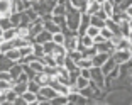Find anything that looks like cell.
<instances>
[{
    "mask_svg": "<svg viewBox=\"0 0 132 105\" xmlns=\"http://www.w3.org/2000/svg\"><path fill=\"white\" fill-rule=\"evenodd\" d=\"M66 9H68V12H66V26H68V29L78 32L80 22H81V12L78 10V9H75L70 2L66 4Z\"/></svg>",
    "mask_w": 132,
    "mask_h": 105,
    "instance_id": "obj_1",
    "label": "cell"
},
{
    "mask_svg": "<svg viewBox=\"0 0 132 105\" xmlns=\"http://www.w3.org/2000/svg\"><path fill=\"white\" fill-rule=\"evenodd\" d=\"M56 4H58L56 0H39L37 4L32 5V9L43 17V15H46V14H53V9H54Z\"/></svg>",
    "mask_w": 132,
    "mask_h": 105,
    "instance_id": "obj_2",
    "label": "cell"
},
{
    "mask_svg": "<svg viewBox=\"0 0 132 105\" xmlns=\"http://www.w3.org/2000/svg\"><path fill=\"white\" fill-rule=\"evenodd\" d=\"M90 80H93L102 90H105V73L102 71L100 66H92V78Z\"/></svg>",
    "mask_w": 132,
    "mask_h": 105,
    "instance_id": "obj_3",
    "label": "cell"
},
{
    "mask_svg": "<svg viewBox=\"0 0 132 105\" xmlns=\"http://www.w3.org/2000/svg\"><path fill=\"white\" fill-rule=\"evenodd\" d=\"M112 56L117 61V64H122V63L129 61V59L132 58V53H130V49H115Z\"/></svg>",
    "mask_w": 132,
    "mask_h": 105,
    "instance_id": "obj_4",
    "label": "cell"
},
{
    "mask_svg": "<svg viewBox=\"0 0 132 105\" xmlns=\"http://www.w3.org/2000/svg\"><path fill=\"white\" fill-rule=\"evenodd\" d=\"M80 46V34H71V36H66V41H64V47L68 51H73V49H78Z\"/></svg>",
    "mask_w": 132,
    "mask_h": 105,
    "instance_id": "obj_5",
    "label": "cell"
},
{
    "mask_svg": "<svg viewBox=\"0 0 132 105\" xmlns=\"http://www.w3.org/2000/svg\"><path fill=\"white\" fill-rule=\"evenodd\" d=\"M39 95H43L46 100H53L54 97H58V92H56V88H53L51 85H44V86H41V90H39Z\"/></svg>",
    "mask_w": 132,
    "mask_h": 105,
    "instance_id": "obj_6",
    "label": "cell"
},
{
    "mask_svg": "<svg viewBox=\"0 0 132 105\" xmlns=\"http://www.w3.org/2000/svg\"><path fill=\"white\" fill-rule=\"evenodd\" d=\"M14 12V0H0V17L10 15Z\"/></svg>",
    "mask_w": 132,
    "mask_h": 105,
    "instance_id": "obj_7",
    "label": "cell"
},
{
    "mask_svg": "<svg viewBox=\"0 0 132 105\" xmlns=\"http://www.w3.org/2000/svg\"><path fill=\"white\" fill-rule=\"evenodd\" d=\"M90 14L88 12H85V14H81V22H80V27H78V34L80 36H83V34H86V29L90 27Z\"/></svg>",
    "mask_w": 132,
    "mask_h": 105,
    "instance_id": "obj_8",
    "label": "cell"
},
{
    "mask_svg": "<svg viewBox=\"0 0 132 105\" xmlns=\"http://www.w3.org/2000/svg\"><path fill=\"white\" fill-rule=\"evenodd\" d=\"M110 56H112V54H109V53H100V51H98L97 54L92 58V61H93V66H100V68H102V66L105 64V61H107Z\"/></svg>",
    "mask_w": 132,
    "mask_h": 105,
    "instance_id": "obj_9",
    "label": "cell"
},
{
    "mask_svg": "<svg viewBox=\"0 0 132 105\" xmlns=\"http://www.w3.org/2000/svg\"><path fill=\"white\" fill-rule=\"evenodd\" d=\"M15 64V61H12L5 53H0V70H5V71H10V68Z\"/></svg>",
    "mask_w": 132,
    "mask_h": 105,
    "instance_id": "obj_10",
    "label": "cell"
},
{
    "mask_svg": "<svg viewBox=\"0 0 132 105\" xmlns=\"http://www.w3.org/2000/svg\"><path fill=\"white\" fill-rule=\"evenodd\" d=\"M70 4L73 5L75 9H78V10L81 12V14H85V12L88 10V4H90V0H70Z\"/></svg>",
    "mask_w": 132,
    "mask_h": 105,
    "instance_id": "obj_11",
    "label": "cell"
},
{
    "mask_svg": "<svg viewBox=\"0 0 132 105\" xmlns=\"http://www.w3.org/2000/svg\"><path fill=\"white\" fill-rule=\"evenodd\" d=\"M32 80H36V82H37L41 86H44V85H49L51 76L46 73V71H41V73H36V76L32 78Z\"/></svg>",
    "mask_w": 132,
    "mask_h": 105,
    "instance_id": "obj_12",
    "label": "cell"
},
{
    "mask_svg": "<svg viewBox=\"0 0 132 105\" xmlns=\"http://www.w3.org/2000/svg\"><path fill=\"white\" fill-rule=\"evenodd\" d=\"M51 39H53V34H51L49 31H46V29H44L43 32H39V34L34 37V43L44 44V43H47V41H51Z\"/></svg>",
    "mask_w": 132,
    "mask_h": 105,
    "instance_id": "obj_13",
    "label": "cell"
},
{
    "mask_svg": "<svg viewBox=\"0 0 132 105\" xmlns=\"http://www.w3.org/2000/svg\"><path fill=\"white\" fill-rule=\"evenodd\" d=\"M105 26L110 29V31L113 32V34H119V36H122V32H120V24L119 22H115V20L112 19V17H109V19L105 20Z\"/></svg>",
    "mask_w": 132,
    "mask_h": 105,
    "instance_id": "obj_14",
    "label": "cell"
},
{
    "mask_svg": "<svg viewBox=\"0 0 132 105\" xmlns=\"http://www.w3.org/2000/svg\"><path fill=\"white\" fill-rule=\"evenodd\" d=\"M102 10H103L109 17H112L113 12H115V4L110 2V0H103V2H102Z\"/></svg>",
    "mask_w": 132,
    "mask_h": 105,
    "instance_id": "obj_15",
    "label": "cell"
},
{
    "mask_svg": "<svg viewBox=\"0 0 132 105\" xmlns=\"http://www.w3.org/2000/svg\"><path fill=\"white\" fill-rule=\"evenodd\" d=\"M44 29H46V31H49L51 34H56V32L61 31V27H59V26H58V24H56L53 19H51V20H46V22H44Z\"/></svg>",
    "mask_w": 132,
    "mask_h": 105,
    "instance_id": "obj_16",
    "label": "cell"
},
{
    "mask_svg": "<svg viewBox=\"0 0 132 105\" xmlns=\"http://www.w3.org/2000/svg\"><path fill=\"white\" fill-rule=\"evenodd\" d=\"M100 9H102V2H100V0H92V2L88 4V10H86V12H88L90 15H95Z\"/></svg>",
    "mask_w": 132,
    "mask_h": 105,
    "instance_id": "obj_17",
    "label": "cell"
},
{
    "mask_svg": "<svg viewBox=\"0 0 132 105\" xmlns=\"http://www.w3.org/2000/svg\"><path fill=\"white\" fill-rule=\"evenodd\" d=\"M115 66H117V61L113 59V56H110V58L107 59V61H105V64L102 66V71H103V73L107 75V73H110V71H112Z\"/></svg>",
    "mask_w": 132,
    "mask_h": 105,
    "instance_id": "obj_18",
    "label": "cell"
},
{
    "mask_svg": "<svg viewBox=\"0 0 132 105\" xmlns=\"http://www.w3.org/2000/svg\"><path fill=\"white\" fill-rule=\"evenodd\" d=\"M22 97H24V100L27 102V105H32V103H36V102H37V93H34V92H31V90L24 92Z\"/></svg>",
    "mask_w": 132,
    "mask_h": 105,
    "instance_id": "obj_19",
    "label": "cell"
},
{
    "mask_svg": "<svg viewBox=\"0 0 132 105\" xmlns=\"http://www.w3.org/2000/svg\"><path fill=\"white\" fill-rule=\"evenodd\" d=\"M27 86H29V82H17V83H14L12 88L17 92V95H22L24 92H27Z\"/></svg>",
    "mask_w": 132,
    "mask_h": 105,
    "instance_id": "obj_20",
    "label": "cell"
},
{
    "mask_svg": "<svg viewBox=\"0 0 132 105\" xmlns=\"http://www.w3.org/2000/svg\"><path fill=\"white\" fill-rule=\"evenodd\" d=\"M51 105H70V100H68V95H58L51 100Z\"/></svg>",
    "mask_w": 132,
    "mask_h": 105,
    "instance_id": "obj_21",
    "label": "cell"
},
{
    "mask_svg": "<svg viewBox=\"0 0 132 105\" xmlns=\"http://www.w3.org/2000/svg\"><path fill=\"white\" fill-rule=\"evenodd\" d=\"M5 54H7L9 58L12 59V61H15V63H19V61H20V58H22V54H20L19 47H14V49L7 51V53H5Z\"/></svg>",
    "mask_w": 132,
    "mask_h": 105,
    "instance_id": "obj_22",
    "label": "cell"
},
{
    "mask_svg": "<svg viewBox=\"0 0 132 105\" xmlns=\"http://www.w3.org/2000/svg\"><path fill=\"white\" fill-rule=\"evenodd\" d=\"M14 47H15L14 41H7V39H4V41L0 43V53H7V51L14 49Z\"/></svg>",
    "mask_w": 132,
    "mask_h": 105,
    "instance_id": "obj_23",
    "label": "cell"
},
{
    "mask_svg": "<svg viewBox=\"0 0 132 105\" xmlns=\"http://www.w3.org/2000/svg\"><path fill=\"white\" fill-rule=\"evenodd\" d=\"M80 44L81 46H85V47H90V46H93V37L92 36H88V34H83V36H80Z\"/></svg>",
    "mask_w": 132,
    "mask_h": 105,
    "instance_id": "obj_24",
    "label": "cell"
},
{
    "mask_svg": "<svg viewBox=\"0 0 132 105\" xmlns=\"http://www.w3.org/2000/svg\"><path fill=\"white\" fill-rule=\"evenodd\" d=\"M24 71V66L22 64H20V63H15V64H14V66L10 68V75H12V80H15L17 76H19L20 73H22Z\"/></svg>",
    "mask_w": 132,
    "mask_h": 105,
    "instance_id": "obj_25",
    "label": "cell"
},
{
    "mask_svg": "<svg viewBox=\"0 0 132 105\" xmlns=\"http://www.w3.org/2000/svg\"><path fill=\"white\" fill-rule=\"evenodd\" d=\"M4 39H7V41H12L14 37H17V27H10V29H5L4 31V36H2Z\"/></svg>",
    "mask_w": 132,
    "mask_h": 105,
    "instance_id": "obj_26",
    "label": "cell"
},
{
    "mask_svg": "<svg viewBox=\"0 0 132 105\" xmlns=\"http://www.w3.org/2000/svg\"><path fill=\"white\" fill-rule=\"evenodd\" d=\"M64 68L68 71H73V70H76V68H78L76 66V61H75L73 58H70L68 54H66V58H64Z\"/></svg>",
    "mask_w": 132,
    "mask_h": 105,
    "instance_id": "obj_27",
    "label": "cell"
},
{
    "mask_svg": "<svg viewBox=\"0 0 132 105\" xmlns=\"http://www.w3.org/2000/svg\"><path fill=\"white\" fill-rule=\"evenodd\" d=\"M66 12H68L66 5H63V4H56V5H54V9H53V15H66Z\"/></svg>",
    "mask_w": 132,
    "mask_h": 105,
    "instance_id": "obj_28",
    "label": "cell"
},
{
    "mask_svg": "<svg viewBox=\"0 0 132 105\" xmlns=\"http://www.w3.org/2000/svg\"><path fill=\"white\" fill-rule=\"evenodd\" d=\"M9 17H10L14 27H19V26H20V19H22V12H12Z\"/></svg>",
    "mask_w": 132,
    "mask_h": 105,
    "instance_id": "obj_29",
    "label": "cell"
},
{
    "mask_svg": "<svg viewBox=\"0 0 132 105\" xmlns=\"http://www.w3.org/2000/svg\"><path fill=\"white\" fill-rule=\"evenodd\" d=\"M0 27L4 29H10V27H14V24H12V20H10V17L9 15H4V17H0Z\"/></svg>",
    "mask_w": 132,
    "mask_h": 105,
    "instance_id": "obj_30",
    "label": "cell"
},
{
    "mask_svg": "<svg viewBox=\"0 0 132 105\" xmlns=\"http://www.w3.org/2000/svg\"><path fill=\"white\" fill-rule=\"evenodd\" d=\"M76 66L80 68V70H81V68H92L93 66V61L90 58H81L80 61H76Z\"/></svg>",
    "mask_w": 132,
    "mask_h": 105,
    "instance_id": "obj_31",
    "label": "cell"
},
{
    "mask_svg": "<svg viewBox=\"0 0 132 105\" xmlns=\"http://www.w3.org/2000/svg\"><path fill=\"white\" fill-rule=\"evenodd\" d=\"M129 20H130V19H129ZM129 20H122V22H119V24H120V32H122V36H125V37L130 34V24H129Z\"/></svg>",
    "mask_w": 132,
    "mask_h": 105,
    "instance_id": "obj_32",
    "label": "cell"
},
{
    "mask_svg": "<svg viewBox=\"0 0 132 105\" xmlns=\"http://www.w3.org/2000/svg\"><path fill=\"white\" fill-rule=\"evenodd\" d=\"M43 46H44V53H46V54H53V53H54V49H56V43L53 41V39H51V41H47V43H44Z\"/></svg>",
    "mask_w": 132,
    "mask_h": 105,
    "instance_id": "obj_33",
    "label": "cell"
},
{
    "mask_svg": "<svg viewBox=\"0 0 132 105\" xmlns=\"http://www.w3.org/2000/svg\"><path fill=\"white\" fill-rule=\"evenodd\" d=\"M88 85H90V80H88V78L81 76V75H80V76L76 78V88H78V90L85 88V86H88Z\"/></svg>",
    "mask_w": 132,
    "mask_h": 105,
    "instance_id": "obj_34",
    "label": "cell"
},
{
    "mask_svg": "<svg viewBox=\"0 0 132 105\" xmlns=\"http://www.w3.org/2000/svg\"><path fill=\"white\" fill-rule=\"evenodd\" d=\"M90 22H92V26H97V27H105V20L103 19H100L98 15H92L90 17Z\"/></svg>",
    "mask_w": 132,
    "mask_h": 105,
    "instance_id": "obj_35",
    "label": "cell"
},
{
    "mask_svg": "<svg viewBox=\"0 0 132 105\" xmlns=\"http://www.w3.org/2000/svg\"><path fill=\"white\" fill-rule=\"evenodd\" d=\"M34 54L37 56L39 59H41V58H44V54H46V53H44V46H43V44L34 43Z\"/></svg>",
    "mask_w": 132,
    "mask_h": 105,
    "instance_id": "obj_36",
    "label": "cell"
},
{
    "mask_svg": "<svg viewBox=\"0 0 132 105\" xmlns=\"http://www.w3.org/2000/svg\"><path fill=\"white\" fill-rule=\"evenodd\" d=\"M53 41H54L56 44H64V41H66L64 32L59 31V32H56V34H53Z\"/></svg>",
    "mask_w": 132,
    "mask_h": 105,
    "instance_id": "obj_37",
    "label": "cell"
},
{
    "mask_svg": "<svg viewBox=\"0 0 132 105\" xmlns=\"http://www.w3.org/2000/svg\"><path fill=\"white\" fill-rule=\"evenodd\" d=\"M68 56H70V58H73L75 61H80V59L83 58V53L80 49H73V51H68Z\"/></svg>",
    "mask_w": 132,
    "mask_h": 105,
    "instance_id": "obj_38",
    "label": "cell"
},
{
    "mask_svg": "<svg viewBox=\"0 0 132 105\" xmlns=\"http://www.w3.org/2000/svg\"><path fill=\"white\" fill-rule=\"evenodd\" d=\"M14 86V82H9V80H0V92H7Z\"/></svg>",
    "mask_w": 132,
    "mask_h": 105,
    "instance_id": "obj_39",
    "label": "cell"
},
{
    "mask_svg": "<svg viewBox=\"0 0 132 105\" xmlns=\"http://www.w3.org/2000/svg\"><path fill=\"white\" fill-rule=\"evenodd\" d=\"M53 20H54L61 29L66 27V15H53Z\"/></svg>",
    "mask_w": 132,
    "mask_h": 105,
    "instance_id": "obj_40",
    "label": "cell"
},
{
    "mask_svg": "<svg viewBox=\"0 0 132 105\" xmlns=\"http://www.w3.org/2000/svg\"><path fill=\"white\" fill-rule=\"evenodd\" d=\"M27 90H31V92H34V93H39V90H41V85H39L36 80H29V86Z\"/></svg>",
    "mask_w": 132,
    "mask_h": 105,
    "instance_id": "obj_41",
    "label": "cell"
},
{
    "mask_svg": "<svg viewBox=\"0 0 132 105\" xmlns=\"http://www.w3.org/2000/svg\"><path fill=\"white\" fill-rule=\"evenodd\" d=\"M86 34L92 36V37H95V36L100 34V27H97V26H92V24H90V27L86 29Z\"/></svg>",
    "mask_w": 132,
    "mask_h": 105,
    "instance_id": "obj_42",
    "label": "cell"
},
{
    "mask_svg": "<svg viewBox=\"0 0 132 105\" xmlns=\"http://www.w3.org/2000/svg\"><path fill=\"white\" fill-rule=\"evenodd\" d=\"M100 34H102V36H103V37H105V39H112V36H113V32H112V31H110V29H109V27H107V26H105V27H102V29H100Z\"/></svg>",
    "mask_w": 132,
    "mask_h": 105,
    "instance_id": "obj_43",
    "label": "cell"
},
{
    "mask_svg": "<svg viewBox=\"0 0 132 105\" xmlns=\"http://www.w3.org/2000/svg\"><path fill=\"white\" fill-rule=\"evenodd\" d=\"M103 41H107V39H105L102 34H98V36H95V37H93V43H95V44H98V43H103Z\"/></svg>",
    "mask_w": 132,
    "mask_h": 105,
    "instance_id": "obj_44",
    "label": "cell"
},
{
    "mask_svg": "<svg viewBox=\"0 0 132 105\" xmlns=\"http://www.w3.org/2000/svg\"><path fill=\"white\" fill-rule=\"evenodd\" d=\"M95 15H98L100 19H103V20H107V19H109V15H107V14H105V12L102 10V9H100V10L97 12V14H95Z\"/></svg>",
    "mask_w": 132,
    "mask_h": 105,
    "instance_id": "obj_45",
    "label": "cell"
},
{
    "mask_svg": "<svg viewBox=\"0 0 132 105\" xmlns=\"http://www.w3.org/2000/svg\"><path fill=\"white\" fill-rule=\"evenodd\" d=\"M5 102H7V98H5V92H0V105H4Z\"/></svg>",
    "mask_w": 132,
    "mask_h": 105,
    "instance_id": "obj_46",
    "label": "cell"
},
{
    "mask_svg": "<svg viewBox=\"0 0 132 105\" xmlns=\"http://www.w3.org/2000/svg\"><path fill=\"white\" fill-rule=\"evenodd\" d=\"M125 12L129 14V17H132V5H129V7L125 9Z\"/></svg>",
    "mask_w": 132,
    "mask_h": 105,
    "instance_id": "obj_47",
    "label": "cell"
},
{
    "mask_svg": "<svg viewBox=\"0 0 132 105\" xmlns=\"http://www.w3.org/2000/svg\"><path fill=\"white\" fill-rule=\"evenodd\" d=\"M2 36H4V29L0 27V37H2Z\"/></svg>",
    "mask_w": 132,
    "mask_h": 105,
    "instance_id": "obj_48",
    "label": "cell"
},
{
    "mask_svg": "<svg viewBox=\"0 0 132 105\" xmlns=\"http://www.w3.org/2000/svg\"><path fill=\"white\" fill-rule=\"evenodd\" d=\"M127 37H129V39H130V43H132V31H130V34H129V36H127Z\"/></svg>",
    "mask_w": 132,
    "mask_h": 105,
    "instance_id": "obj_49",
    "label": "cell"
},
{
    "mask_svg": "<svg viewBox=\"0 0 132 105\" xmlns=\"http://www.w3.org/2000/svg\"><path fill=\"white\" fill-rule=\"evenodd\" d=\"M37 2H39V0H31V4H32V5H34V4H37Z\"/></svg>",
    "mask_w": 132,
    "mask_h": 105,
    "instance_id": "obj_50",
    "label": "cell"
},
{
    "mask_svg": "<svg viewBox=\"0 0 132 105\" xmlns=\"http://www.w3.org/2000/svg\"><path fill=\"white\" fill-rule=\"evenodd\" d=\"M129 24H130V31H132V17H130V20H129Z\"/></svg>",
    "mask_w": 132,
    "mask_h": 105,
    "instance_id": "obj_51",
    "label": "cell"
},
{
    "mask_svg": "<svg viewBox=\"0 0 132 105\" xmlns=\"http://www.w3.org/2000/svg\"><path fill=\"white\" fill-rule=\"evenodd\" d=\"M2 41H4V37H0V43H2Z\"/></svg>",
    "mask_w": 132,
    "mask_h": 105,
    "instance_id": "obj_52",
    "label": "cell"
}]
</instances>
